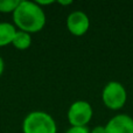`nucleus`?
<instances>
[{
    "label": "nucleus",
    "mask_w": 133,
    "mask_h": 133,
    "mask_svg": "<svg viewBox=\"0 0 133 133\" xmlns=\"http://www.w3.org/2000/svg\"><path fill=\"white\" fill-rule=\"evenodd\" d=\"M13 20L20 30L27 33L40 32L46 25V13L34 1L21 0L13 12Z\"/></svg>",
    "instance_id": "1"
},
{
    "label": "nucleus",
    "mask_w": 133,
    "mask_h": 133,
    "mask_svg": "<svg viewBox=\"0 0 133 133\" xmlns=\"http://www.w3.org/2000/svg\"><path fill=\"white\" fill-rule=\"evenodd\" d=\"M23 133H56L57 125L54 118L44 111H33L22 123Z\"/></svg>",
    "instance_id": "2"
},
{
    "label": "nucleus",
    "mask_w": 133,
    "mask_h": 133,
    "mask_svg": "<svg viewBox=\"0 0 133 133\" xmlns=\"http://www.w3.org/2000/svg\"><path fill=\"white\" fill-rule=\"evenodd\" d=\"M103 103L111 110H119L125 105L127 94L125 87L120 82L111 81L104 87L102 92Z\"/></svg>",
    "instance_id": "3"
},
{
    "label": "nucleus",
    "mask_w": 133,
    "mask_h": 133,
    "mask_svg": "<svg viewBox=\"0 0 133 133\" xmlns=\"http://www.w3.org/2000/svg\"><path fill=\"white\" fill-rule=\"evenodd\" d=\"M94 111L87 101H76L68 110V120L71 126H87L91 120Z\"/></svg>",
    "instance_id": "4"
},
{
    "label": "nucleus",
    "mask_w": 133,
    "mask_h": 133,
    "mask_svg": "<svg viewBox=\"0 0 133 133\" xmlns=\"http://www.w3.org/2000/svg\"><path fill=\"white\" fill-rule=\"evenodd\" d=\"M90 27L89 16L83 11H74L66 18V28L72 35L81 36L88 32Z\"/></svg>",
    "instance_id": "5"
},
{
    "label": "nucleus",
    "mask_w": 133,
    "mask_h": 133,
    "mask_svg": "<svg viewBox=\"0 0 133 133\" xmlns=\"http://www.w3.org/2000/svg\"><path fill=\"white\" fill-rule=\"evenodd\" d=\"M104 127L105 133H133V118L120 113L111 118Z\"/></svg>",
    "instance_id": "6"
},
{
    "label": "nucleus",
    "mask_w": 133,
    "mask_h": 133,
    "mask_svg": "<svg viewBox=\"0 0 133 133\" xmlns=\"http://www.w3.org/2000/svg\"><path fill=\"white\" fill-rule=\"evenodd\" d=\"M16 29L14 25L9 22H0V47L12 43Z\"/></svg>",
    "instance_id": "7"
},
{
    "label": "nucleus",
    "mask_w": 133,
    "mask_h": 133,
    "mask_svg": "<svg viewBox=\"0 0 133 133\" xmlns=\"http://www.w3.org/2000/svg\"><path fill=\"white\" fill-rule=\"evenodd\" d=\"M12 44L16 49H20V50L28 49L30 47V44H32V36H30L29 33L19 29V30H16L15 35H14Z\"/></svg>",
    "instance_id": "8"
},
{
    "label": "nucleus",
    "mask_w": 133,
    "mask_h": 133,
    "mask_svg": "<svg viewBox=\"0 0 133 133\" xmlns=\"http://www.w3.org/2000/svg\"><path fill=\"white\" fill-rule=\"evenodd\" d=\"M21 0H0V12L2 13H13L19 6Z\"/></svg>",
    "instance_id": "9"
},
{
    "label": "nucleus",
    "mask_w": 133,
    "mask_h": 133,
    "mask_svg": "<svg viewBox=\"0 0 133 133\" xmlns=\"http://www.w3.org/2000/svg\"><path fill=\"white\" fill-rule=\"evenodd\" d=\"M65 133H90L88 126H71Z\"/></svg>",
    "instance_id": "10"
},
{
    "label": "nucleus",
    "mask_w": 133,
    "mask_h": 133,
    "mask_svg": "<svg viewBox=\"0 0 133 133\" xmlns=\"http://www.w3.org/2000/svg\"><path fill=\"white\" fill-rule=\"evenodd\" d=\"M90 133H105V127L104 126H96L92 130H90Z\"/></svg>",
    "instance_id": "11"
},
{
    "label": "nucleus",
    "mask_w": 133,
    "mask_h": 133,
    "mask_svg": "<svg viewBox=\"0 0 133 133\" xmlns=\"http://www.w3.org/2000/svg\"><path fill=\"white\" fill-rule=\"evenodd\" d=\"M4 69H5V63H4V60H2V57L0 56V76H1L2 72H4Z\"/></svg>",
    "instance_id": "12"
},
{
    "label": "nucleus",
    "mask_w": 133,
    "mask_h": 133,
    "mask_svg": "<svg viewBox=\"0 0 133 133\" xmlns=\"http://www.w3.org/2000/svg\"><path fill=\"white\" fill-rule=\"evenodd\" d=\"M58 4H61V5H64V6H68V5H71L72 4V1L71 0H66V1H62V0H58Z\"/></svg>",
    "instance_id": "13"
}]
</instances>
